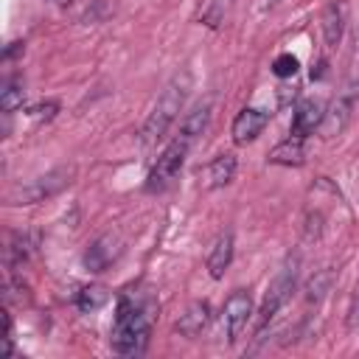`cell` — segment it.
<instances>
[{
	"mask_svg": "<svg viewBox=\"0 0 359 359\" xmlns=\"http://www.w3.org/2000/svg\"><path fill=\"white\" fill-rule=\"evenodd\" d=\"M323 118H325L323 101H314V98L300 101L297 109H294V115H292V129H289V135H294V137H309L317 126H323Z\"/></svg>",
	"mask_w": 359,
	"mask_h": 359,
	"instance_id": "cell-9",
	"label": "cell"
},
{
	"mask_svg": "<svg viewBox=\"0 0 359 359\" xmlns=\"http://www.w3.org/2000/svg\"><path fill=\"white\" fill-rule=\"evenodd\" d=\"M297 275H300V261L297 258H289L280 266V272L272 278V283H269V289L264 294V303L258 309V331H264L278 317V311L289 303L292 292L297 289Z\"/></svg>",
	"mask_w": 359,
	"mask_h": 359,
	"instance_id": "cell-3",
	"label": "cell"
},
{
	"mask_svg": "<svg viewBox=\"0 0 359 359\" xmlns=\"http://www.w3.org/2000/svg\"><path fill=\"white\" fill-rule=\"evenodd\" d=\"M22 98H25L22 84H20V81H6V87H3V93H0V107H3V112L8 115V112H14V109H20V107H22Z\"/></svg>",
	"mask_w": 359,
	"mask_h": 359,
	"instance_id": "cell-18",
	"label": "cell"
},
{
	"mask_svg": "<svg viewBox=\"0 0 359 359\" xmlns=\"http://www.w3.org/2000/svg\"><path fill=\"white\" fill-rule=\"evenodd\" d=\"M348 115H351V98H337L331 104V109L325 112V118H323V132L325 135H337L345 126Z\"/></svg>",
	"mask_w": 359,
	"mask_h": 359,
	"instance_id": "cell-15",
	"label": "cell"
},
{
	"mask_svg": "<svg viewBox=\"0 0 359 359\" xmlns=\"http://www.w3.org/2000/svg\"><path fill=\"white\" fill-rule=\"evenodd\" d=\"M104 303H107V289H104V286H84V289L79 292V297H76L79 311H95V309L104 306Z\"/></svg>",
	"mask_w": 359,
	"mask_h": 359,
	"instance_id": "cell-17",
	"label": "cell"
},
{
	"mask_svg": "<svg viewBox=\"0 0 359 359\" xmlns=\"http://www.w3.org/2000/svg\"><path fill=\"white\" fill-rule=\"evenodd\" d=\"M31 112H34V118H53V112H56V101H45V104H36Z\"/></svg>",
	"mask_w": 359,
	"mask_h": 359,
	"instance_id": "cell-23",
	"label": "cell"
},
{
	"mask_svg": "<svg viewBox=\"0 0 359 359\" xmlns=\"http://www.w3.org/2000/svg\"><path fill=\"white\" fill-rule=\"evenodd\" d=\"M191 146H194V143H191L188 137L174 135V140L157 154V163H154L151 171H149L146 188H149V191H165V188L180 177V171H182V165H185V157H188Z\"/></svg>",
	"mask_w": 359,
	"mask_h": 359,
	"instance_id": "cell-4",
	"label": "cell"
},
{
	"mask_svg": "<svg viewBox=\"0 0 359 359\" xmlns=\"http://www.w3.org/2000/svg\"><path fill=\"white\" fill-rule=\"evenodd\" d=\"M118 252H121V241H118L115 236H101V238H95V241L87 247V252H84V266H87L90 272H104V269L118 258Z\"/></svg>",
	"mask_w": 359,
	"mask_h": 359,
	"instance_id": "cell-10",
	"label": "cell"
},
{
	"mask_svg": "<svg viewBox=\"0 0 359 359\" xmlns=\"http://www.w3.org/2000/svg\"><path fill=\"white\" fill-rule=\"evenodd\" d=\"M348 323H351L353 331H359V283H356V289H353V300H351V317H348Z\"/></svg>",
	"mask_w": 359,
	"mask_h": 359,
	"instance_id": "cell-22",
	"label": "cell"
},
{
	"mask_svg": "<svg viewBox=\"0 0 359 359\" xmlns=\"http://www.w3.org/2000/svg\"><path fill=\"white\" fill-rule=\"evenodd\" d=\"M208 323H210V306H208L205 300H196V303H191V306L180 314V320H177L174 328H177L182 337L194 339V337H199V334L205 331Z\"/></svg>",
	"mask_w": 359,
	"mask_h": 359,
	"instance_id": "cell-11",
	"label": "cell"
},
{
	"mask_svg": "<svg viewBox=\"0 0 359 359\" xmlns=\"http://www.w3.org/2000/svg\"><path fill=\"white\" fill-rule=\"evenodd\" d=\"M151 317H154V300L126 292L118 300V311L112 320V334H109L112 351L121 356L143 353L149 345V334H151Z\"/></svg>",
	"mask_w": 359,
	"mask_h": 359,
	"instance_id": "cell-1",
	"label": "cell"
},
{
	"mask_svg": "<svg viewBox=\"0 0 359 359\" xmlns=\"http://www.w3.org/2000/svg\"><path fill=\"white\" fill-rule=\"evenodd\" d=\"M266 123H269V112L266 109H258V107H244L238 115H236V121H233V140L238 143V146H244V143H250V140H255L264 129H266Z\"/></svg>",
	"mask_w": 359,
	"mask_h": 359,
	"instance_id": "cell-7",
	"label": "cell"
},
{
	"mask_svg": "<svg viewBox=\"0 0 359 359\" xmlns=\"http://www.w3.org/2000/svg\"><path fill=\"white\" fill-rule=\"evenodd\" d=\"M323 34L328 45H337L342 36V8L339 6H328L323 14Z\"/></svg>",
	"mask_w": 359,
	"mask_h": 359,
	"instance_id": "cell-16",
	"label": "cell"
},
{
	"mask_svg": "<svg viewBox=\"0 0 359 359\" xmlns=\"http://www.w3.org/2000/svg\"><path fill=\"white\" fill-rule=\"evenodd\" d=\"M208 121H210V104L202 101V104H196L191 112L182 115V121H180V132H177V135H182V137H188L191 143H196L199 135L208 129Z\"/></svg>",
	"mask_w": 359,
	"mask_h": 359,
	"instance_id": "cell-14",
	"label": "cell"
},
{
	"mask_svg": "<svg viewBox=\"0 0 359 359\" xmlns=\"http://www.w3.org/2000/svg\"><path fill=\"white\" fill-rule=\"evenodd\" d=\"M250 317H252V297H250V292L236 289L224 300V309H222V331H224V339L227 342H236L241 337V331L247 328Z\"/></svg>",
	"mask_w": 359,
	"mask_h": 359,
	"instance_id": "cell-6",
	"label": "cell"
},
{
	"mask_svg": "<svg viewBox=\"0 0 359 359\" xmlns=\"http://www.w3.org/2000/svg\"><path fill=\"white\" fill-rule=\"evenodd\" d=\"M236 154L224 151V154H216L202 171H199V185L205 191H213V188H224L227 182H233L236 177Z\"/></svg>",
	"mask_w": 359,
	"mask_h": 359,
	"instance_id": "cell-8",
	"label": "cell"
},
{
	"mask_svg": "<svg viewBox=\"0 0 359 359\" xmlns=\"http://www.w3.org/2000/svg\"><path fill=\"white\" fill-rule=\"evenodd\" d=\"M303 160H306L303 137H294V135H289L286 140H280V143L266 154V163H272V165H300Z\"/></svg>",
	"mask_w": 359,
	"mask_h": 359,
	"instance_id": "cell-12",
	"label": "cell"
},
{
	"mask_svg": "<svg viewBox=\"0 0 359 359\" xmlns=\"http://www.w3.org/2000/svg\"><path fill=\"white\" fill-rule=\"evenodd\" d=\"M328 283H331V272L325 269V272H320L317 278H311V283H309V300H320L325 292H328Z\"/></svg>",
	"mask_w": 359,
	"mask_h": 359,
	"instance_id": "cell-20",
	"label": "cell"
},
{
	"mask_svg": "<svg viewBox=\"0 0 359 359\" xmlns=\"http://www.w3.org/2000/svg\"><path fill=\"white\" fill-rule=\"evenodd\" d=\"M230 261H233V233H222L213 241L210 252H208V272H210V278H222L227 272Z\"/></svg>",
	"mask_w": 359,
	"mask_h": 359,
	"instance_id": "cell-13",
	"label": "cell"
},
{
	"mask_svg": "<svg viewBox=\"0 0 359 359\" xmlns=\"http://www.w3.org/2000/svg\"><path fill=\"white\" fill-rule=\"evenodd\" d=\"M297 67H300V62H297V56H292V53H280V56L272 62V73H275V76H280V79L294 76V73H297Z\"/></svg>",
	"mask_w": 359,
	"mask_h": 359,
	"instance_id": "cell-19",
	"label": "cell"
},
{
	"mask_svg": "<svg viewBox=\"0 0 359 359\" xmlns=\"http://www.w3.org/2000/svg\"><path fill=\"white\" fill-rule=\"evenodd\" d=\"M188 90H191V81H188L185 73H182V76H174V79L165 84V90L160 93L157 104L151 107L149 118H146L143 126H140V143H143V146H154L157 140L165 137V132L171 129V123L180 118V112H182V107H185Z\"/></svg>",
	"mask_w": 359,
	"mask_h": 359,
	"instance_id": "cell-2",
	"label": "cell"
},
{
	"mask_svg": "<svg viewBox=\"0 0 359 359\" xmlns=\"http://www.w3.org/2000/svg\"><path fill=\"white\" fill-rule=\"evenodd\" d=\"M73 182V168L62 165V168H53L36 180H31L25 188H20L17 194H11V202L14 205H34V202H42V199H50L56 196L62 188H67Z\"/></svg>",
	"mask_w": 359,
	"mask_h": 359,
	"instance_id": "cell-5",
	"label": "cell"
},
{
	"mask_svg": "<svg viewBox=\"0 0 359 359\" xmlns=\"http://www.w3.org/2000/svg\"><path fill=\"white\" fill-rule=\"evenodd\" d=\"M230 3H233V0H210V6H208V11H205L202 20H205L208 25H219L222 17H224V11L230 8Z\"/></svg>",
	"mask_w": 359,
	"mask_h": 359,
	"instance_id": "cell-21",
	"label": "cell"
}]
</instances>
